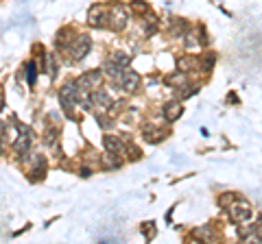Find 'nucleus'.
I'll use <instances>...</instances> for the list:
<instances>
[{
    "mask_svg": "<svg viewBox=\"0 0 262 244\" xmlns=\"http://www.w3.org/2000/svg\"><path fill=\"white\" fill-rule=\"evenodd\" d=\"M225 209L229 211V218L234 223H247L251 218V205L245 199H234Z\"/></svg>",
    "mask_w": 262,
    "mask_h": 244,
    "instance_id": "obj_1",
    "label": "nucleus"
},
{
    "mask_svg": "<svg viewBox=\"0 0 262 244\" xmlns=\"http://www.w3.org/2000/svg\"><path fill=\"white\" fill-rule=\"evenodd\" d=\"M107 24H110V29L114 31H125L127 29V24H129V13L127 9L122 7L120 3H116L112 7V9L107 11Z\"/></svg>",
    "mask_w": 262,
    "mask_h": 244,
    "instance_id": "obj_2",
    "label": "nucleus"
},
{
    "mask_svg": "<svg viewBox=\"0 0 262 244\" xmlns=\"http://www.w3.org/2000/svg\"><path fill=\"white\" fill-rule=\"evenodd\" d=\"M79 94H81V89L77 87V83H66L63 87H61V92H59V103H61V107L66 109V111H72V107L75 105H79Z\"/></svg>",
    "mask_w": 262,
    "mask_h": 244,
    "instance_id": "obj_3",
    "label": "nucleus"
},
{
    "mask_svg": "<svg viewBox=\"0 0 262 244\" xmlns=\"http://www.w3.org/2000/svg\"><path fill=\"white\" fill-rule=\"evenodd\" d=\"M70 51H72V59L75 61H81V59H85V57L90 55V51H92V39H90L88 33H81L79 39L72 46H68Z\"/></svg>",
    "mask_w": 262,
    "mask_h": 244,
    "instance_id": "obj_4",
    "label": "nucleus"
},
{
    "mask_svg": "<svg viewBox=\"0 0 262 244\" xmlns=\"http://www.w3.org/2000/svg\"><path fill=\"white\" fill-rule=\"evenodd\" d=\"M101 72L98 70H90L85 72V75H81L79 81H77V87L81 89V92H90V89H96V85H101Z\"/></svg>",
    "mask_w": 262,
    "mask_h": 244,
    "instance_id": "obj_5",
    "label": "nucleus"
},
{
    "mask_svg": "<svg viewBox=\"0 0 262 244\" xmlns=\"http://www.w3.org/2000/svg\"><path fill=\"white\" fill-rule=\"evenodd\" d=\"M118 81L122 83V87H125V92H131V94H136L138 89H140V85H142L140 75L134 72V70H122V75H120Z\"/></svg>",
    "mask_w": 262,
    "mask_h": 244,
    "instance_id": "obj_6",
    "label": "nucleus"
},
{
    "mask_svg": "<svg viewBox=\"0 0 262 244\" xmlns=\"http://www.w3.org/2000/svg\"><path fill=\"white\" fill-rule=\"evenodd\" d=\"M88 22H90V27H96V29L107 27V9L103 5H94L88 11Z\"/></svg>",
    "mask_w": 262,
    "mask_h": 244,
    "instance_id": "obj_7",
    "label": "nucleus"
},
{
    "mask_svg": "<svg viewBox=\"0 0 262 244\" xmlns=\"http://www.w3.org/2000/svg\"><path fill=\"white\" fill-rule=\"evenodd\" d=\"M90 103H92V107H96V109H110L114 105L112 96L107 92H103V89H94V92L90 94Z\"/></svg>",
    "mask_w": 262,
    "mask_h": 244,
    "instance_id": "obj_8",
    "label": "nucleus"
},
{
    "mask_svg": "<svg viewBox=\"0 0 262 244\" xmlns=\"http://www.w3.org/2000/svg\"><path fill=\"white\" fill-rule=\"evenodd\" d=\"M182 113H184V105L179 103V101H170L164 105V116H166L168 122H175L182 118Z\"/></svg>",
    "mask_w": 262,
    "mask_h": 244,
    "instance_id": "obj_9",
    "label": "nucleus"
},
{
    "mask_svg": "<svg viewBox=\"0 0 262 244\" xmlns=\"http://www.w3.org/2000/svg\"><path fill=\"white\" fill-rule=\"evenodd\" d=\"M103 144H105V149H107L110 155H122V153H125L120 137H116V135H105L103 137Z\"/></svg>",
    "mask_w": 262,
    "mask_h": 244,
    "instance_id": "obj_10",
    "label": "nucleus"
},
{
    "mask_svg": "<svg viewBox=\"0 0 262 244\" xmlns=\"http://www.w3.org/2000/svg\"><path fill=\"white\" fill-rule=\"evenodd\" d=\"M31 140H33L31 135L20 133L18 137H15V142H13V151L18 153V155H27L29 149H31Z\"/></svg>",
    "mask_w": 262,
    "mask_h": 244,
    "instance_id": "obj_11",
    "label": "nucleus"
},
{
    "mask_svg": "<svg viewBox=\"0 0 262 244\" xmlns=\"http://www.w3.org/2000/svg\"><path fill=\"white\" fill-rule=\"evenodd\" d=\"M164 137H166V135H164L162 129H155L153 125H146V127H144V140H146V142L158 144V142L164 140Z\"/></svg>",
    "mask_w": 262,
    "mask_h": 244,
    "instance_id": "obj_12",
    "label": "nucleus"
},
{
    "mask_svg": "<svg viewBox=\"0 0 262 244\" xmlns=\"http://www.w3.org/2000/svg\"><path fill=\"white\" fill-rule=\"evenodd\" d=\"M177 70L179 72H194V70H199V61L194 59V57H182V59L177 61Z\"/></svg>",
    "mask_w": 262,
    "mask_h": 244,
    "instance_id": "obj_13",
    "label": "nucleus"
},
{
    "mask_svg": "<svg viewBox=\"0 0 262 244\" xmlns=\"http://www.w3.org/2000/svg\"><path fill=\"white\" fill-rule=\"evenodd\" d=\"M103 70H105V75H107L110 79L118 81V79H120V75H122V70H125V68H120L116 61H112V59H110V61H105V63H103Z\"/></svg>",
    "mask_w": 262,
    "mask_h": 244,
    "instance_id": "obj_14",
    "label": "nucleus"
},
{
    "mask_svg": "<svg viewBox=\"0 0 262 244\" xmlns=\"http://www.w3.org/2000/svg\"><path fill=\"white\" fill-rule=\"evenodd\" d=\"M184 35H186V39H184L186 48H194V46L201 44V33L199 31H188V33H184Z\"/></svg>",
    "mask_w": 262,
    "mask_h": 244,
    "instance_id": "obj_15",
    "label": "nucleus"
},
{
    "mask_svg": "<svg viewBox=\"0 0 262 244\" xmlns=\"http://www.w3.org/2000/svg\"><path fill=\"white\" fill-rule=\"evenodd\" d=\"M166 83L168 85H173V87H182L184 83H188V79H186V72H175V75H170V77H166Z\"/></svg>",
    "mask_w": 262,
    "mask_h": 244,
    "instance_id": "obj_16",
    "label": "nucleus"
},
{
    "mask_svg": "<svg viewBox=\"0 0 262 244\" xmlns=\"http://www.w3.org/2000/svg\"><path fill=\"white\" fill-rule=\"evenodd\" d=\"M44 61H46V72L55 79V77H57V61H55V55H53V53H46V55H44Z\"/></svg>",
    "mask_w": 262,
    "mask_h": 244,
    "instance_id": "obj_17",
    "label": "nucleus"
},
{
    "mask_svg": "<svg viewBox=\"0 0 262 244\" xmlns=\"http://www.w3.org/2000/svg\"><path fill=\"white\" fill-rule=\"evenodd\" d=\"M112 61H116L120 68H127L129 63H131V57L127 53H122V51H116V53L112 55Z\"/></svg>",
    "mask_w": 262,
    "mask_h": 244,
    "instance_id": "obj_18",
    "label": "nucleus"
},
{
    "mask_svg": "<svg viewBox=\"0 0 262 244\" xmlns=\"http://www.w3.org/2000/svg\"><path fill=\"white\" fill-rule=\"evenodd\" d=\"M27 81H29V85H35V81H37V66L33 61L27 66Z\"/></svg>",
    "mask_w": 262,
    "mask_h": 244,
    "instance_id": "obj_19",
    "label": "nucleus"
},
{
    "mask_svg": "<svg viewBox=\"0 0 262 244\" xmlns=\"http://www.w3.org/2000/svg\"><path fill=\"white\" fill-rule=\"evenodd\" d=\"M214 61H216V57H214V55H206V57H203V59H201L199 68H203L206 72H210L212 68H214Z\"/></svg>",
    "mask_w": 262,
    "mask_h": 244,
    "instance_id": "obj_20",
    "label": "nucleus"
},
{
    "mask_svg": "<svg viewBox=\"0 0 262 244\" xmlns=\"http://www.w3.org/2000/svg\"><path fill=\"white\" fill-rule=\"evenodd\" d=\"M68 39H70V29H63V31H59V35H57V46H70L68 44Z\"/></svg>",
    "mask_w": 262,
    "mask_h": 244,
    "instance_id": "obj_21",
    "label": "nucleus"
},
{
    "mask_svg": "<svg viewBox=\"0 0 262 244\" xmlns=\"http://www.w3.org/2000/svg\"><path fill=\"white\" fill-rule=\"evenodd\" d=\"M131 11L146 13V11H149V5H146V3H142V0H134V3H131Z\"/></svg>",
    "mask_w": 262,
    "mask_h": 244,
    "instance_id": "obj_22",
    "label": "nucleus"
},
{
    "mask_svg": "<svg viewBox=\"0 0 262 244\" xmlns=\"http://www.w3.org/2000/svg\"><path fill=\"white\" fill-rule=\"evenodd\" d=\"M98 120V125H101V129H105V131H110V129L114 127V120L110 116H96Z\"/></svg>",
    "mask_w": 262,
    "mask_h": 244,
    "instance_id": "obj_23",
    "label": "nucleus"
},
{
    "mask_svg": "<svg viewBox=\"0 0 262 244\" xmlns=\"http://www.w3.org/2000/svg\"><path fill=\"white\" fill-rule=\"evenodd\" d=\"M57 135H59V131H57V129H48L46 135H44V142H46L48 146H53V144L57 142Z\"/></svg>",
    "mask_w": 262,
    "mask_h": 244,
    "instance_id": "obj_24",
    "label": "nucleus"
},
{
    "mask_svg": "<svg viewBox=\"0 0 262 244\" xmlns=\"http://www.w3.org/2000/svg\"><path fill=\"white\" fill-rule=\"evenodd\" d=\"M196 89H199V87H186V83L182 85V87H179V96H182V99H188V96H192V94H196Z\"/></svg>",
    "mask_w": 262,
    "mask_h": 244,
    "instance_id": "obj_25",
    "label": "nucleus"
},
{
    "mask_svg": "<svg viewBox=\"0 0 262 244\" xmlns=\"http://www.w3.org/2000/svg\"><path fill=\"white\" fill-rule=\"evenodd\" d=\"M127 153H129V159H140V157H142L140 149H136V146H129Z\"/></svg>",
    "mask_w": 262,
    "mask_h": 244,
    "instance_id": "obj_26",
    "label": "nucleus"
},
{
    "mask_svg": "<svg viewBox=\"0 0 262 244\" xmlns=\"http://www.w3.org/2000/svg\"><path fill=\"white\" fill-rule=\"evenodd\" d=\"M234 199H236V194H223V197L219 199V203H221V205H223V207H227V205H229V203H232Z\"/></svg>",
    "mask_w": 262,
    "mask_h": 244,
    "instance_id": "obj_27",
    "label": "nucleus"
},
{
    "mask_svg": "<svg viewBox=\"0 0 262 244\" xmlns=\"http://www.w3.org/2000/svg\"><path fill=\"white\" fill-rule=\"evenodd\" d=\"M196 235H201V238H206V240H212V229H210V227H203V229H196Z\"/></svg>",
    "mask_w": 262,
    "mask_h": 244,
    "instance_id": "obj_28",
    "label": "nucleus"
},
{
    "mask_svg": "<svg viewBox=\"0 0 262 244\" xmlns=\"http://www.w3.org/2000/svg\"><path fill=\"white\" fill-rule=\"evenodd\" d=\"M5 109V96H3V87H0V111Z\"/></svg>",
    "mask_w": 262,
    "mask_h": 244,
    "instance_id": "obj_29",
    "label": "nucleus"
},
{
    "mask_svg": "<svg viewBox=\"0 0 262 244\" xmlns=\"http://www.w3.org/2000/svg\"><path fill=\"white\" fill-rule=\"evenodd\" d=\"M81 175H83V177H90V175H92V170H90V168H83V170H81Z\"/></svg>",
    "mask_w": 262,
    "mask_h": 244,
    "instance_id": "obj_30",
    "label": "nucleus"
},
{
    "mask_svg": "<svg viewBox=\"0 0 262 244\" xmlns=\"http://www.w3.org/2000/svg\"><path fill=\"white\" fill-rule=\"evenodd\" d=\"M3 137H5V125L0 122V140H3Z\"/></svg>",
    "mask_w": 262,
    "mask_h": 244,
    "instance_id": "obj_31",
    "label": "nucleus"
}]
</instances>
